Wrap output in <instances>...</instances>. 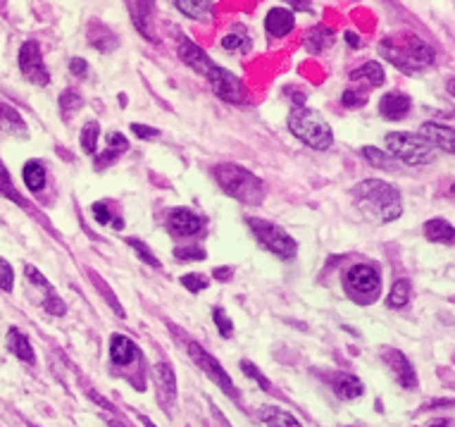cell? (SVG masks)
Wrapping results in <instances>:
<instances>
[{"instance_id":"obj_39","label":"cell","mask_w":455,"mask_h":427,"mask_svg":"<svg viewBox=\"0 0 455 427\" xmlns=\"http://www.w3.org/2000/svg\"><path fill=\"white\" fill-rule=\"evenodd\" d=\"M181 284L188 289V292H203V289L208 287V279L203 277V274L193 272V274H184V277H181Z\"/></svg>"},{"instance_id":"obj_2","label":"cell","mask_w":455,"mask_h":427,"mask_svg":"<svg viewBox=\"0 0 455 427\" xmlns=\"http://www.w3.org/2000/svg\"><path fill=\"white\" fill-rule=\"evenodd\" d=\"M353 201L365 212V217L375 222H393L403 212V201L398 189L381 179L360 182L353 189Z\"/></svg>"},{"instance_id":"obj_9","label":"cell","mask_w":455,"mask_h":427,"mask_svg":"<svg viewBox=\"0 0 455 427\" xmlns=\"http://www.w3.org/2000/svg\"><path fill=\"white\" fill-rule=\"evenodd\" d=\"M188 353H191L193 363H196L198 368H201L203 373H206L208 377H210L212 382L217 384V387L224 391V394H227V396H234V399H238V389L232 384V380H229V375L224 373V368H222V365H219L217 360H214L212 355L208 353L206 349L201 347V344H196V342H191V344H188Z\"/></svg>"},{"instance_id":"obj_41","label":"cell","mask_w":455,"mask_h":427,"mask_svg":"<svg viewBox=\"0 0 455 427\" xmlns=\"http://www.w3.org/2000/svg\"><path fill=\"white\" fill-rule=\"evenodd\" d=\"M43 308L48 311L50 315H65V303H63V298L60 296H55V292H48V298L43 301Z\"/></svg>"},{"instance_id":"obj_34","label":"cell","mask_w":455,"mask_h":427,"mask_svg":"<svg viewBox=\"0 0 455 427\" xmlns=\"http://www.w3.org/2000/svg\"><path fill=\"white\" fill-rule=\"evenodd\" d=\"M212 318H214V322H217V329H219V334H222L224 339H229L232 337V332H234V325H232V320L227 318V313H224V308H214L212 311Z\"/></svg>"},{"instance_id":"obj_1","label":"cell","mask_w":455,"mask_h":427,"mask_svg":"<svg viewBox=\"0 0 455 427\" xmlns=\"http://www.w3.org/2000/svg\"><path fill=\"white\" fill-rule=\"evenodd\" d=\"M179 58L186 67H191L193 72H198L201 77H206L212 84L214 94L222 100L229 103H245L248 94H245V86L236 74H232L229 69L219 67L217 63H212V58H208V53L203 48H198L191 39L179 36Z\"/></svg>"},{"instance_id":"obj_32","label":"cell","mask_w":455,"mask_h":427,"mask_svg":"<svg viewBox=\"0 0 455 427\" xmlns=\"http://www.w3.org/2000/svg\"><path fill=\"white\" fill-rule=\"evenodd\" d=\"M84 105V100H81V96L76 94V91H65L63 96H60V113H63L65 120H69L71 115L76 113V110Z\"/></svg>"},{"instance_id":"obj_45","label":"cell","mask_w":455,"mask_h":427,"mask_svg":"<svg viewBox=\"0 0 455 427\" xmlns=\"http://www.w3.org/2000/svg\"><path fill=\"white\" fill-rule=\"evenodd\" d=\"M69 72L74 74V77H86V74H89V63H86L84 58H71Z\"/></svg>"},{"instance_id":"obj_10","label":"cell","mask_w":455,"mask_h":427,"mask_svg":"<svg viewBox=\"0 0 455 427\" xmlns=\"http://www.w3.org/2000/svg\"><path fill=\"white\" fill-rule=\"evenodd\" d=\"M19 69L36 86H45L50 81V72L45 69L43 55H41V45L36 41H27L19 48Z\"/></svg>"},{"instance_id":"obj_27","label":"cell","mask_w":455,"mask_h":427,"mask_svg":"<svg viewBox=\"0 0 455 427\" xmlns=\"http://www.w3.org/2000/svg\"><path fill=\"white\" fill-rule=\"evenodd\" d=\"M24 184H27V189L34 191V194H38L45 186V167L41 165L38 160H29L27 165H24Z\"/></svg>"},{"instance_id":"obj_17","label":"cell","mask_w":455,"mask_h":427,"mask_svg":"<svg viewBox=\"0 0 455 427\" xmlns=\"http://www.w3.org/2000/svg\"><path fill=\"white\" fill-rule=\"evenodd\" d=\"M136 355V344L124 334H112L110 337V358L115 365H129Z\"/></svg>"},{"instance_id":"obj_31","label":"cell","mask_w":455,"mask_h":427,"mask_svg":"<svg viewBox=\"0 0 455 427\" xmlns=\"http://www.w3.org/2000/svg\"><path fill=\"white\" fill-rule=\"evenodd\" d=\"M98 134H100V127L98 122H86L84 129H81V146L89 155L96 153V146H98Z\"/></svg>"},{"instance_id":"obj_43","label":"cell","mask_w":455,"mask_h":427,"mask_svg":"<svg viewBox=\"0 0 455 427\" xmlns=\"http://www.w3.org/2000/svg\"><path fill=\"white\" fill-rule=\"evenodd\" d=\"M107 149L117 151V153H124V151L129 149V141H126L120 131H112V134H107Z\"/></svg>"},{"instance_id":"obj_19","label":"cell","mask_w":455,"mask_h":427,"mask_svg":"<svg viewBox=\"0 0 455 427\" xmlns=\"http://www.w3.org/2000/svg\"><path fill=\"white\" fill-rule=\"evenodd\" d=\"M175 3H177L179 12H184L191 19H201V22H206V19H210L214 14L212 0H175Z\"/></svg>"},{"instance_id":"obj_23","label":"cell","mask_w":455,"mask_h":427,"mask_svg":"<svg viewBox=\"0 0 455 427\" xmlns=\"http://www.w3.org/2000/svg\"><path fill=\"white\" fill-rule=\"evenodd\" d=\"M351 79L353 81H367L370 86H381L386 81V74H384V67H381L379 63H365L362 67L353 69Z\"/></svg>"},{"instance_id":"obj_8","label":"cell","mask_w":455,"mask_h":427,"mask_svg":"<svg viewBox=\"0 0 455 427\" xmlns=\"http://www.w3.org/2000/svg\"><path fill=\"white\" fill-rule=\"evenodd\" d=\"M346 287L357 301H372L379 292V272L372 265H353L346 272Z\"/></svg>"},{"instance_id":"obj_37","label":"cell","mask_w":455,"mask_h":427,"mask_svg":"<svg viewBox=\"0 0 455 427\" xmlns=\"http://www.w3.org/2000/svg\"><path fill=\"white\" fill-rule=\"evenodd\" d=\"M175 258H179V261H206V251L193 246H181L175 248Z\"/></svg>"},{"instance_id":"obj_13","label":"cell","mask_w":455,"mask_h":427,"mask_svg":"<svg viewBox=\"0 0 455 427\" xmlns=\"http://www.w3.org/2000/svg\"><path fill=\"white\" fill-rule=\"evenodd\" d=\"M384 355L388 360V370L393 373L396 382L403 384V387H408V389H415L417 387V375H415V370H412V365L408 363L406 355H403L401 351H393V349L384 351Z\"/></svg>"},{"instance_id":"obj_25","label":"cell","mask_w":455,"mask_h":427,"mask_svg":"<svg viewBox=\"0 0 455 427\" xmlns=\"http://www.w3.org/2000/svg\"><path fill=\"white\" fill-rule=\"evenodd\" d=\"M453 225L446 220H429L424 225V237L436 243H453Z\"/></svg>"},{"instance_id":"obj_5","label":"cell","mask_w":455,"mask_h":427,"mask_svg":"<svg viewBox=\"0 0 455 427\" xmlns=\"http://www.w3.org/2000/svg\"><path fill=\"white\" fill-rule=\"evenodd\" d=\"M289 129L315 151H326L334 144V134H331V127L326 124L324 117L317 110L303 108V105L289 115Z\"/></svg>"},{"instance_id":"obj_48","label":"cell","mask_w":455,"mask_h":427,"mask_svg":"<svg viewBox=\"0 0 455 427\" xmlns=\"http://www.w3.org/2000/svg\"><path fill=\"white\" fill-rule=\"evenodd\" d=\"M214 279H222V282H227V279H232V267H217V270L212 272Z\"/></svg>"},{"instance_id":"obj_30","label":"cell","mask_w":455,"mask_h":427,"mask_svg":"<svg viewBox=\"0 0 455 427\" xmlns=\"http://www.w3.org/2000/svg\"><path fill=\"white\" fill-rule=\"evenodd\" d=\"M408 301H410V282H408V279H398V282L391 287V294H388V298H386V306L388 308H403V306H408Z\"/></svg>"},{"instance_id":"obj_33","label":"cell","mask_w":455,"mask_h":427,"mask_svg":"<svg viewBox=\"0 0 455 427\" xmlns=\"http://www.w3.org/2000/svg\"><path fill=\"white\" fill-rule=\"evenodd\" d=\"M126 243H129V246L134 248L136 253H139L141 261H146L148 265H153V267H160V261L155 258V253H151V248H148L146 243L141 241V239H126Z\"/></svg>"},{"instance_id":"obj_35","label":"cell","mask_w":455,"mask_h":427,"mask_svg":"<svg viewBox=\"0 0 455 427\" xmlns=\"http://www.w3.org/2000/svg\"><path fill=\"white\" fill-rule=\"evenodd\" d=\"M93 217L98 225H115V227H122V220H115V217L110 215V210H107L105 203H93Z\"/></svg>"},{"instance_id":"obj_7","label":"cell","mask_w":455,"mask_h":427,"mask_svg":"<svg viewBox=\"0 0 455 427\" xmlns=\"http://www.w3.org/2000/svg\"><path fill=\"white\" fill-rule=\"evenodd\" d=\"M248 227L253 230L255 239L263 243V248L272 251L279 258H293L296 256V241L289 237L281 227L272 222L258 220V217H248Z\"/></svg>"},{"instance_id":"obj_46","label":"cell","mask_w":455,"mask_h":427,"mask_svg":"<svg viewBox=\"0 0 455 427\" xmlns=\"http://www.w3.org/2000/svg\"><path fill=\"white\" fill-rule=\"evenodd\" d=\"M27 277L32 279L34 284H38V287H43L45 292H53V287H50V282H48V279H45L43 274H41L38 270H36L34 265H27Z\"/></svg>"},{"instance_id":"obj_24","label":"cell","mask_w":455,"mask_h":427,"mask_svg":"<svg viewBox=\"0 0 455 427\" xmlns=\"http://www.w3.org/2000/svg\"><path fill=\"white\" fill-rule=\"evenodd\" d=\"M155 382H157V389H160L162 399H165V401L175 399V394H177V387H175V370L170 368V363H157V368H155Z\"/></svg>"},{"instance_id":"obj_15","label":"cell","mask_w":455,"mask_h":427,"mask_svg":"<svg viewBox=\"0 0 455 427\" xmlns=\"http://www.w3.org/2000/svg\"><path fill=\"white\" fill-rule=\"evenodd\" d=\"M170 230L181 234V237H193V234L203 230V220L186 208H177V210L170 212Z\"/></svg>"},{"instance_id":"obj_26","label":"cell","mask_w":455,"mask_h":427,"mask_svg":"<svg viewBox=\"0 0 455 427\" xmlns=\"http://www.w3.org/2000/svg\"><path fill=\"white\" fill-rule=\"evenodd\" d=\"M222 48L229 50V53H245L250 48V36L245 32V27H234L232 32L224 34Z\"/></svg>"},{"instance_id":"obj_16","label":"cell","mask_w":455,"mask_h":427,"mask_svg":"<svg viewBox=\"0 0 455 427\" xmlns=\"http://www.w3.org/2000/svg\"><path fill=\"white\" fill-rule=\"evenodd\" d=\"M293 24H296L293 12H289V10H284V8H272L267 12V17H265V29H267L269 36H274V39L286 36V34L293 29Z\"/></svg>"},{"instance_id":"obj_44","label":"cell","mask_w":455,"mask_h":427,"mask_svg":"<svg viewBox=\"0 0 455 427\" xmlns=\"http://www.w3.org/2000/svg\"><path fill=\"white\" fill-rule=\"evenodd\" d=\"M131 131H134V134L139 136V139H143V141L157 139V134H160L157 129H153V127H146V124H131Z\"/></svg>"},{"instance_id":"obj_18","label":"cell","mask_w":455,"mask_h":427,"mask_svg":"<svg viewBox=\"0 0 455 427\" xmlns=\"http://www.w3.org/2000/svg\"><path fill=\"white\" fill-rule=\"evenodd\" d=\"M331 43H334V32H331L329 27H324V24H317V27H313L305 34V48L313 55H320L322 50L329 48Z\"/></svg>"},{"instance_id":"obj_38","label":"cell","mask_w":455,"mask_h":427,"mask_svg":"<svg viewBox=\"0 0 455 427\" xmlns=\"http://www.w3.org/2000/svg\"><path fill=\"white\" fill-rule=\"evenodd\" d=\"M362 157H365L367 162H372L375 167H386L388 165V157L381 153L379 149H375V146H365V149H362Z\"/></svg>"},{"instance_id":"obj_29","label":"cell","mask_w":455,"mask_h":427,"mask_svg":"<svg viewBox=\"0 0 455 427\" xmlns=\"http://www.w3.org/2000/svg\"><path fill=\"white\" fill-rule=\"evenodd\" d=\"M336 394L341 396V399H357V396L365 394V387H362V382L357 377H353V375H344V377H339V382L334 384Z\"/></svg>"},{"instance_id":"obj_11","label":"cell","mask_w":455,"mask_h":427,"mask_svg":"<svg viewBox=\"0 0 455 427\" xmlns=\"http://www.w3.org/2000/svg\"><path fill=\"white\" fill-rule=\"evenodd\" d=\"M131 22H134L136 32L146 41H155V32H153V22H155V0H126Z\"/></svg>"},{"instance_id":"obj_3","label":"cell","mask_w":455,"mask_h":427,"mask_svg":"<svg viewBox=\"0 0 455 427\" xmlns=\"http://www.w3.org/2000/svg\"><path fill=\"white\" fill-rule=\"evenodd\" d=\"M379 53L403 72H422L432 67L436 58V50L417 34H396L384 39L379 43Z\"/></svg>"},{"instance_id":"obj_22","label":"cell","mask_w":455,"mask_h":427,"mask_svg":"<svg viewBox=\"0 0 455 427\" xmlns=\"http://www.w3.org/2000/svg\"><path fill=\"white\" fill-rule=\"evenodd\" d=\"M89 43L93 45V48H98L100 53H112L117 45V39L115 34L110 32V29L105 27V24H91L89 27Z\"/></svg>"},{"instance_id":"obj_36","label":"cell","mask_w":455,"mask_h":427,"mask_svg":"<svg viewBox=\"0 0 455 427\" xmlns=\"http://www.w3.org/2000/svg\"><path fill=\"white\" fill-rule=\"evenodd\" d=\"M241 370H243V375H248V377H253L255 382L260 384V389H265V391L269 389V380L265 377V375L260 373L258 368H255V363H250V360H241Z\"/></svg>"},{"instance_id":"obj_14","label":"cell","mask_w":455,"mask_h":427,"mask_svg":"<svg viewBox=\"0 0 455 427\" xmlns=\"http://www.w3.org/2000/svg\"><path fill=\"white\" fill-rule=\"evenodd\" d=\"M412 103H410V96L406 94H398V91H391V94H384L379 100V113L384 120H403L408 113H410Z\"/></svg>"},{"instance_id":"obj_20","label":"cell","mask_w":455,"mask_h":427,"mask_svg":"<svg viewBox=\"0 0 455 427\" xmlns=\"http://www.w3.org/2000/svg\"><path fill=\"white\" fill-rule=\"evenodd\" d=\"M0 131H5V134H14V136L27 134V124H24L22 115L5 103H0Z\"/></svg>"},{"instance_id":"obj_21","label":"cell","mask_w":455,"mask_h":427,"mask_svg":"<svg viewBox=\"0 0 455 427\" xmlns=\"http://www.w3.org/2000/svg\"><path fill=\"white\" fill-rule=\"evenodd\" d=\"M8 347H10V351H12V353L17 355L19 360H24V363H34V360H36L34 349H32V344H29V337L19 332L17 327H12L8 332Z\"/></svg>"},{"instance_id":"obj_6","label":"cell","mask_w":455,"mask_h":427,"mask_svg":"<svg viewBox=\"0 0 455 427\" xmlns=\"http://www.w3.org/2000/svg\"><path fill=\"white\" fill-rule=\"evenodd\" d=\"M386 151L398 160L408 162V165H427L434 160V149L422 139L420 134H410V131H391L384 139Z\"/></svg>"},{"instance_id":"obj_47","label":"cell","mask_w":455,"mask_h":427,"mask_svg":"<svg viewBox=\"0 0 455 427\" xmlns=\"http://www.w3.org/2000/svg\"><path fill=\"white\" fill-rule=\"evenodd\" d=\"M284 3H289L291 8L298 10V12H310V10H313V8H310L308 0H284Z\"/></svg>"},{"instance_id":"obj_49","label":"cell","mask_w":455,"mask_h":427,"mask_svg":"<svg viewBox=\"0 0 455 427\" xmlns=\"http://www.w3.org/2000/svg\"><path fill=\"white\" fill-rule=\"evenodd\" d=\"M346 41L353 45V48H360V36L357 34H353V32H346Z\"/></svg>"},{"instance_id":"obj_28","label":"cell","mask_w":455,"mask_h":427,"mask_svg":"<svg viewBox=\"0 0 455 427\" xmlns=\"http://www.w3.org/2000/svg\"><path fill=\"white\" fill-rule=\"evenodd\" d=\"M260 423L263 425H281V427H289V425H300V420L296 418V415L286 413V410H279L274 408V406H265L263 410H260Z\"/></svg>"},{"instance_id":"obj_12","label":"cell","mask_w":455,"mask_h":427,"mask_svg":"<svg viewBox=\"0 0 455 427\" xmlns=\"http://www.w3.org/2000/svg\"><path fill=\"white\" fill-rule=\"evenodd\" d=\"M420 136L432 146V149H441L443 153H448V155L455 153V134H453L451 127H441V124H434V122H427V124H422Z\"/></svg>"},{"instance_id":"obj_42","label":"cell","mask_w":455,"mask_h":427,"mask_svg":"<svg viewBox=\"0 0 455 427\" xmlns=\"http://www.w3.org/2000/svg\"><path fill=\"white\" fill-rule=\"evenodd\" d=\"M12 282H14L12 267L0 258V289H3V292H10V289H12Z\"/></svg>"},{"instance_id":"obj_40","label":"cell","mask_w":455,"mask_h":427,"mask_svg":"<svg viewBox=\"0 0 455 427\" xmlns=\"http://www.w3.org/2000/svg\"><path fill=\"white\" fill-rule=\"evenodd\" d=\"M341 103H344L346 108H362V105L367 103V96L360 94V91H344Z\"/></svg>"},{"instance_id":"obj_4","label":"cell","mask_w":455,"mask_h":427,"mask_svg":"<svg viewBox=\"0 0 455 427\" xmlns=\"http://www.w3.org/2000/svg\"><path fill=\"white\" fill-rule=\"evenodd\" d=\"M214 179L224 189V194L245 203V206H260L265 201L263 182L238 165H229V162L217 165L214 167Z\"/></svg>"}]
</instances>
